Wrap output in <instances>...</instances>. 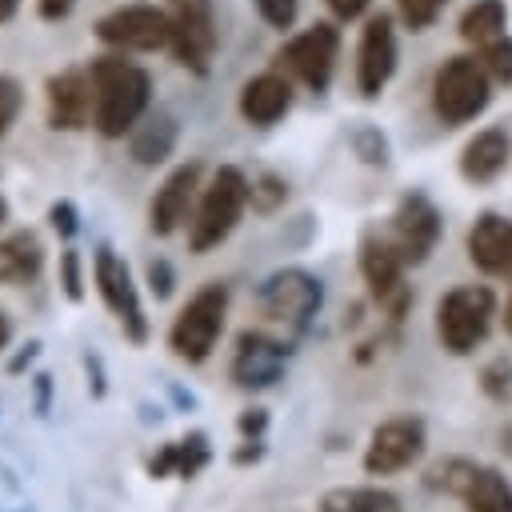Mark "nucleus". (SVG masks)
<instances>
[{
	"label": "nucleus",
	"mask_w": 512,
	"mask_h": 512,
	"mask_svg": "<svg viewBox=\"0 0 512 512\" xmlns=\"http://www.w3.org/2000/svg\"><path fill=\"white\" fill-rule=\"evenodd\" d=\"M96 96H92V76L80 64H68L44 80V116L52 132H80L92 128Z\"/></svg>",
	"instance_id": "9b49d317"
},
{
	"label": "nucleus",
	"mask_w": 512,
	"mask_h": 512,
	"mask_svg": "<svg viewBox=\"0 0 512 512\" xmlns=\"http://www.w3.org/2000/svg\"><path fill=\"white\" fill-rule=\"evenodd\" d=\"M504 328L512 332V296H508V304H504Z\"/></svg>",
	"instance_id": "c03bdc74"
},
{
	"label": "nucleus",
	"mask_w": 512,
	"mask_h": 512,
	"mask_svg": "<svg viewBox=\"0 0 512 512\" xmlns=\"http://www.w3.org/2000/svg\"><path fill=\"white\" fill-rule=\"evenodd\" d=\"M8 212H12V208H8V200H4V192H0V228L8 224Z\"/></svg>",
	"instance_id": "37998d69"
},
{
	"label": "nucleus",
	"mask_w": 512,
	"mask_h": 512,
	"mask_svg": "<svg viewBox=\"0 0 512 512\" xmlns=\"http://www.w3.org/2000/svg\"><path fill=\"white\" fill-rule=\"evenodd\" d=\"M504 24H508V12L500 0H476L464 16H460V36L476 48H488L492 40L504 36Z\"/></svg>",
	"instance_id": "a878e982"
},
{
	"label": "nucleus",
	"mask_w": 512,
	"mask_h": 512,
	"mask_svg": "<svg viewBox=\"0 0 512 512\" xmlns=\"http://www.w3.org/2000/svg\"><path fill=\"white\" fill-rule=\"evenodd\" d=\"M384 240H388L392 252L404 260V268H408V264H420V260L432 252V244L440 240V212L432 208L428 196L408 192V196L396 204L392 228H388Z\"/></svg>",
	"instance_id": "dca6fc26"
},
{
	"label": "nucleus",
	"mask_w": 512,
	"mask_h": 512,
	"mask_svg": "<svg viewBox=\"0 0 512 512\" xmlns=\"http://www.w3.org/2000/svg\"><path fill=\"white\" fill-rule=\"evenodd\" d=\"M436 476L456 500H464L468 512H512V488L496 468L476 460H448Z\"/></svg>",
	"instance_id": "ddd939ff"
},
{
	"label": "nucleus",
	"mask_w": 512,
	"mask_h": 512,
	"mask_svg": "<svg viewBox=\"0 0 512 512\" xmlns=\"http://www.w3.org/2000/svg\"><path fill=\"white\" fill-rule=\"evenodd\" d=\"M468 260L488 276H512V220L500 212L476 216L468 228Z\"/></svg>",
	"instance_id": "aec40b11"
},
{
	"label": "nucleus",
	"mask_w": 512,
	"mask_h": 512,
	"mask_svg": "<svg viewBox=\"0 0 512 512\" xmlns=\"http://www.w3.org/2000/svg\"><path fill=\"white\" fill-rule=\"evenodd\" d=\"M176 140H180V124H176V116H168V112H152V116H144V120L136 124V132L128 136V152H132L136 164L156 168V164H164V160L172 156Z\"/></svg>",
	"instance_id": "5701e85b"
},
{
	"label": "nucleus",
	"mask_w": 512,
	"mask_h": 512,
	"mask_svg": "<svg viewBox=\"0 0 512 512\" xmlns=\"http://www.w3.org/2000/svg\"><path fill=\"white\" fill-rule=\"evenodd\" d=\"M44 268V240L32 228H16L0 240V284H28Z\"/></svg>",
	"instance_id": "4be33fe9"
},
{
	"label": "nucleus",
	"mask_w": 512,
	"mask_h": 512,
	"mask_svg": "<svg viewBox=\"0 0 512 512\" xmlns=\"http://www.w3.org/2000/svg\"><path fill=\"white\" fill-rule=\"evenodd\" d=\"M316 508L320 512H396V496L372 484H344V488H328Z\"/></svg>",
	"instance_id": "393cba45"
},
{
	"label": "nucleus",
	"mask_w": 512,
	"mask_h": 512,
	"mask_svg": "<svg viewBox=\"0 0 512 512\" xmlns=\"http://www.w3.org/2000/svg\"><path fill=\"white\" fill-rule=\"evenodd\" d=\"M84 364H88V384H92V396H104V376H100V360L96 356H84Z\"/></svg>",
	"instance_id": "ea45409f"
},
{
	"label": "nucleus",
	"mask_w": 512,
	"mask_h": 512,
	"mask_svg": "<svg viewBox=\"0 0 512 512\" xmlns=\"http://www.w3.org/2000/svg\"><path fill=\"white\" fill-rule=\"evenodd\" d=\"M92 280H96V292H100L104 308L116 316L120 332L132 344H148V316H144V304H140V288L132 280V268L124 264V256H116V248H108V244L96 248Z\"/></svg>",
	"instance_id": "6e6552de"
},
{
	"label": "nucleus",
	"mask_w": 512,
	"mask_h": 512,
	"mask_svg": "<svg viewBox=\"0 0 512 512\" xmlns=\"http://www.w3.org/2000/svg\"><path fill=\"white\" fill-rule=\"evenodd\" d=\"M24 112V84L8 72H0V136H8V128L20 120Z\"/></svg>",
	"instance_id": "cd10ccee"
},
{
	"label": "nucleus",
	"mask_w": 512,
	"mask_h": 512,
	"mask_svg": "<svg viewBox=\"0 0 512 512\" xmlns=\"http://www.w3.org/2000/svg\"><path fill=\"white\" fill-rule=\"evenodd\" d=\"M480 68L496 80V84H512V40L500 36L488 48H480Z\"/></svg>",
	"instance_id": "bb28decb"
},
{
	"label": "nucleus",
	"mask_w": 512,
	"mask_h": 512,
	"mask_svg": "<svg viewBox=\"0 0 512 512\" xmlns=\"http://www.w3.org/2000/svg\"><path fill=\"white\" fill-rule=\"evenodd\" d=\"M256 4V12H260V20L268 24V28H292L296 24V12H300V0H252Z\"/></svg>",
	"instance_id": "7c9ffc66"
},
{
	"label": "nucleus",
	"mask_w": 512,
	"mask_h": 512,
	"mask_svg": "<svg viewBox=\"0 0 512 512\" xmlns=\"http://www.w3.org/2000/svg\"><path fill=\"white\" fill-rule=\"evenodd\" d=\"M424 452V424L416 416L384 420L364 448V472L368 476H396L408 464H416Z\"/></svg>",
	"instance_id": "4468645a"
},
{
	"label": "nucleus",
	"mask_w": 512,
	"mask_h": 512,
	"mask_svg": "<svg viewBox=\"0 0 512 512\" xmlns=\"http://www.w3.org/2000/svg\"><path fill=\"white\" fill-rule=\"evenodd\" d=\"M164 12H168V52L176 56V64L188 68L192 76H208L212 56L220 48L212 0H164Z\"/></svg>",
	"instance_id": "20e7f679"
},
{
	"label": "nucleus",
	"mask_w": 512,
	"mask_h": 512,
	"mask_svg": "<svg viewBox=\"0 0 512 512\" xmlns=\"http://www.w3.org/2000/svg\"><path fill=\"white\" fill-rule=\"evenodd\" d=\"M488 104V72L476 56H448L432 76V108L444 124H464Z\"/></svg>",
	"instance_id": "1a4fd4ad"
},
{
	"label": "nucleus",
	"mask_w": 512,
	"mask_h": 512,
	"mask_svg": "<svg viewBox=\"0 0 512 512\" xmlns=\"http://www.w3.org/2000/svg\"><path fill=\"white\" fill-rule=\"evenodd\" d=\"M284 360H288L284 340H272L264 332H240L236 356H232V380L240 388H268L280 380Z\"/></svg>",
	"instance_id": "a211bd4d"
},
{
	"label": "nucleus",
	"mask_w": 512,
	"mask_h": 512,
	"mask_svg": "<svg viewBox=\"0 0 512 512\" xmlns=\"http://www.w3.org/2000/svg\"><path fill=\"white\" fill-rule=\"evenodd\" d=\"M32 384H36V412H48V396H52V376H48V372H40V376H36Z\"/></svg>",
	"instance_id": "58836bf2"
},
{
	"label": "nucleus",
	"mask_w": 512,
	"mask_h": 512,
	"mask_svg": "<svg viewBox=\"0 0 512 512\" xmlns=\"http://www.w3.org/2000/svg\"><path fill=\"white\" fill-rule=\"evenodd\" d=\"M8 340H12V320H8V312L0 308V352L8 348Z\"/></svg>",
	"instance_id": "a19ab883"
},
{
	"label": "nucleus",
	"mask_w": 512,
	"mask_h": 512,
	"mask_svg": "<svg viewBox=\"0 0 512 512\" xmlns=\"http://www.w3.org/2000/svg\"><path fill=\"white\" fill-rule=\"evenodd\" d=\"M60 288H64V296H68L72 304H80V300H84V272H80V252H76L72 244L60 252Z\"/></svg>",
	"instance_id": "c85d7f7f"
},
{
	"label": "nucleus",
	"mask_w": 512,
	"mask_h": 512,
	"mask_svg": "<svg viewBox=\"0 0 512 512\" xmlns=\"http://www.w3.org/2000/svg\"><path fill=\"white\" fill-rule=\"evenodd\" d=\"M48 224H52V232L68 244V240L80 232V212H76V204H72V200H52V204H48Z\"/></svg>",
	"instance_id": "2f4dec72"
},
{
	"label": "nucleus",
	"mask_w": 512,
	"mask_h": 512,
	"mask_svg": "<svg viewBox=\"0 0 512 512\" xmlns=\"http://www.w3.org/2000/svg\"><path fill=\"white\" fill-rule=\"evenodd\" d=\"M252 200L268 212V208H276L280 200H284V180L280 176H260L256 184H252Z\"/></svg>",
	"instance_id": "72a5a7b5"
},
{
	"label": "nucleus",
	"mask_w": 512,
	"mask_h": 512,
	"mask_svg": "<svg viewBox=\"0 0 512 512\" xmlns=\"http://www.w3.org/2000/svg\"><path fill=\"white\" fill-rule=\"evenodd\" d=\"M36 356H40V340H28V344H24V352H20V356L8 364V372H12V376H16V372H24V368H28Z\"/></svg>",
	"instance_id": "4c0bfd02"
},
{
	"label": "nucleus",
	"mask_w": 512,
	"mask_h": 512,
	"mask_svg": "<svg viewBox=\"0 0 512 512\" xmlns=\"http://www.w3.org/2000/svg\"><path fill=\"white\" fill-rule=\"evenodd\" d=\"M88 76H92V96H96L92 128L104 140L132 136L152 104V72L128 56L104 52L88 64Z\"/></svg>",
	"instance_id": "f257e3e1"
},
{
	"label": "nucleus",
	"mask_w": 512,
	"mask_h": 512,
	"mask_svg": "<svg viewBox=\"0 0 512 512\" xmlns=\"http://www.w3.org/2000/svg\"><path fill=\"white\" fill-rule=\"evenodd\" d=\"M212 460V448H208V436L204 432H188L184 440L176 444H164L152 460H148V472L160 480V476H180V480H192L204 464Z\"/></svg>",
	"instance_id": "b1692460"
},
{
	"label": "nucleus",
	"mask_w": 512,
	"mask_h": 512,
	"mask_svg": "<svg viewBox=\"0 0 512 512\" xmlns=\"http://www.w3.org/2000/svg\"><path fill=\"white\" fill-rule=\"evenodd\" d=\"M264 424H268V412H264V408H248V412L240 416V432L252 436V440L264 432Z\"/></svg>",
	"instance_id": "c9c22d12"
},
{
	"label": "nucleus",
	"mask_w": 512,
	"mask_h": 512,
	"mask_svg": "<svg viewBox=\"0 0 512 512\" xmlns=\"http://www.w3.org/2000/svg\"><path fill=\"white\" fill-rule=\"evenodd\" d=\"M492 292L484 284H460L436 304V336L452 356H468L492 324Z\"/></svg>",
	"instance_id": "39448f33"
},
{
	"label": "nucleus",
	"mask_w": 512,
	"mask_h": 512,
	"mask_svg": "<svg viewBox=\"0 0 512 512\" xmlns=\"http://www.w3.org/2000/svg\"><path fill=\"white\" fill-rule=\"evenodd\" d=\"M224 316H228V284L212 280V284L196 288L188 296V304L172 316V328H168L172 356L184 364H204L224 332Z\"/></svg>",
	"instance_id": "7ed1b4c3"
},
{
	"label": "nucleus",
	"mask_w": 512,
	"mask_h": 512,
	"mask_svg": "<svg viewBox=\"0 0 512 512\" xmlns=\"http://www.w3.org/2000/svg\"><path fill=\"white\" fill-rule=\"evenodd\" d=\"M256 300H260V312H264L272 324H284V328L300 332V328H308V320L320 312L324 288H320V280H316L312 272H304V268H280V272H272V276L260 284Z\"/></svg>",
	"instance_id": "9d476101"
},
{
	"label": "nucleus",
	"mask_w": 512,
	"mask_h": 512,
	"mask_svg": "<svg viewBox=\"0 0 512 512\" xmlns=\"http://www.w3.org/2000/svg\"><path fill=\"white\" fill-rule=\"evenodd\" d=\"M440 8H444V0H396V12L412 32H424L440 16Z\"/></svg>",
	"instance_id": "c756f323"
},
{
	"label": "nucleus",
	"mask_w": 512,
	"mask_h": 512,
	"mask_svg": "<svg viewBox=\"0 0 512 512\" xmlns=\"http://www.w3.org/2000/svg\"><path fill=\"white\" fill-rule=\"evenodd\" d=\"M92 36L116 52V56H128V52H160L168 48V12L160 4H120L112 12H104L92 28Z\"/></svg>",
	"instance_id": "423d86ee"
},
{
	"label": "nucleus",
	"mask_w": 512,
	"mask_h": 512,
	"mask_svg": "<svg viewBox=\"0 0 512 512\" xmlns=\"http://www.w3.org/2000/svg\"><path fill=\"white\" fill-rule=\"evenodd\" d=\"M200 176H204L200 160H188V164H176L160 180V188L148 200V228H152V236H172L184 220H192V208L200 200Z\"/></svg>",
	"instance_id": "2eb2a0df"
},
{
	"label": "nucleus",
	"mask_w": 512,
	"mask_h": 512,
	"mask_svg": "<svg viewBox=\"0 0 512 512\" xmlns=\"http://www.w3.org/2000/svg\"><path fill=\"white\" fill-rule=\"evenodd\" d=\"M236 108L252 128H268L292 108V80L284 72H276V68L256 72L252 80H244Z\"/></svg>",
	"instance_id": "6ab92c4d"
},
{
	"label": "nucleus",
	"mask_w": 512,
	"mask_h": 512,
	"mask_svg": "<svg viewBox=\"0 0 512 512\" xmlns=\"http://www.w3.org/2000/svg\"><path fill=\"white\" fill-rule=\"evenodd\" d=\"M360 276H364L368 292L376 296V304H380L392 320H400V316L408 312L412 292H408V284H404V260H400V256L392 252V244H388L384 236H376V232H368V236L360 240Z\"/></svg>",
	"instance_id": "f8f14e48"
},
{
	"label": "nucleus",
	"mask_w": 512,
	"mask_h": 512,
	"mask_svg": "<svg viewBox=\"0 0 512 512\" xmlns=\"http://www.w3.org/2000/svg\"><path fill=\"white\" fill-rule=\"evenodd\" d=\"M144 276H148V288H152V296H156V300H168V296H172L176 272H172V264H168L164 256H152V260L144 264Z\"/></svg>",
	"instance_id": "473e14b6"
},
{
	"label": "nucleus",
	"mask_w": 512,
	"mask_h": 512,
	"mask_svg": "<svg viewBox=\"0 0 512 512\" xmlns=\"http://www.w3.org/2000/svg\"><path fill=\"white\" fill-rule=\"evenodd\" d=\"M248 200H252L248 176L236 164H220L212 172V180L200 188V200L192 208V220H188V252L204 256V252L220 248L232 236V228L240 224Z\"/></svg>",
	"instance_id": "f03ea898"
},
{
	"label": "nucleus",
	"mask_w": 512,
	"mask_h": 512,
	"mask_svg": "<svg viewBox=\"0 0 512 512\" xmlns=\"http://www.w3.org/2000/svg\"><path fill=\"white\" fill-rule=\"evenodd\" d=\"M76 8V0H36V12H40V20H64L68 12Z\"/></svg>",
	"instance_id": "f704fd0d"
},
{
	"label": "nucleus",
	"mask_w": 512,
	"mask_h": 512,
	"mask_svg": "<svg viewBox=\"0 0 512 512\" xmlns=\"http://www.w3.org/2000/svg\"><path fill=\"white\" fill-rule=\"evenodd\" d=\"M508 160H512V140H508V132H504V128H484V132H476V136L464 144V152H460V172H464V180H472V184H488V180H496V176L508 168Z\"/></svg>",
	"instance_id": "412c9836"
},
{
	"label": "nucleus",
	"mask_w": 512,
	"mask_h": 512,
	"mask_svg": "<svg viewBox=\"0 0 512 512\" xmlns=\"http://www.w3.org/2000/svg\"><path fill=\"white\" fill-rule=\"evenodd\" d=\"M20 12V0H0V24H8Z\"/></svg>",
	"instance_id": "79ce46f5"
},
{
	"label": "nucleus",
	"mask_w": 512,
	"mask_h": 512,
	"mask_svg": "<svg viewBox=\"0 0 512 512\" xmlns=\"http://www.w3.org/2000/svg\"><path fill=\"white\" fill-rule=\"evenodd\" d=\"M336 52H340L336 24L316 20L312 28L284 40V48L276 52V72H284L288 80H300L312 92H324L332 84V72H336Z\"/></svg>",
	"instance_id": "0eeeda50"
},
{
	"label": "nucleus",
	"mask_w": 512,
	"mask_h": 512,
	"mask_svg": "<svg viewBox=\"0 0 512 512\" xmlns=\"http://www.w3.org/2000/svg\"><path fill=\"white\" fill-rule=\"evenodd\" d=\"M396 72V32H392V16H372L360 32V48H356V88L360 96H380L384 84Z\"/></svg>",
	"instance_id": "f3484780"
},
{
	"label": "nucleus",
	"mask_w": 512,
	"mask_h": 512,
	"mask_svg": "<svg viewBox=\"0 0 512 512\" xmlns=\"http://www.w3.org/2000/svg\"><path fill=\"white\" fill-rule=\"evenodd\" d=\"M328 8H332L336 20H356L368 8V0H328Z\"/></svg>",
	"instance_id": "e433bc0d"
}]
</instances>
